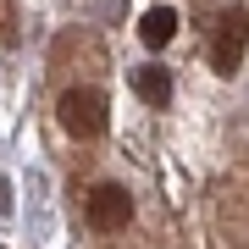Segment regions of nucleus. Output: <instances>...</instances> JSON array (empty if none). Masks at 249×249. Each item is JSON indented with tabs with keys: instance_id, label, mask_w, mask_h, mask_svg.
Segmentation results:
<instances>
[{
	"instance_id": "obj_1",
	"label": "nucleus",
	"mask_w": 249,
	"mask_h": 249,
	"mask_svg": "<svg viewBox=\"0 0 249 249\" xmlns=\"http://www.w3.org/2000/svg\"><path fill=\"white\" fill-rule=\"evenodd\" d=\"M55 116H61V127L72 139H100L106 133V122H111V106H106V94L89 89V83H78V89H67L61 100H55Z\"/></svg>"
},
{
	"instance_id": "obj_2",
	"label": "nucleus",
	"mask_w": 249,
	"mask_h": 249,
	"mask_svg": "<svg viewBox=\"0 0 249 249\" xmlns=\"http://www.w3.org/2000/svg\"><path fill=\"white\" fill-rule=\"evenodd\" d=\"M244 50H249V11L227 6L211 22V67H216V78H232L244 67Z\"/></svg>"
},
{
	"instance_id": "obj_3",
	"label": "nucleus",
	"mask_w": 249,
	"mask_h": 249,
	"mask_svg": "<svg viewBox=\"0 0 249 249\" xmlns=\"http://www.w3.org/2000/svg\"><path fill=\"white\" fill-rule=\"evenodd\" d=\"M83 216H89L94 232H122L133 222V194H127L122 183H94L89 199H83Z\"/></svg>"
},
{
	"instance_id": "obj_4",
	"label": "nucleus",
	"mask_w": 249,
	"mask_h": 249,
	"mask_svg": "<svg viewBox=\"0 0 249 249\" xmlns=\"http://www.w3.org/2000/svg\"><path fill=\"white\" fill-rule=\"evenodd\" d=\"M133 94L144 100V106H172V67H133Z\"/></svg>"
},
{
	"instance_id": "obj_5",
	"label": "nucleus",
	"mask_w": 249,
	"mask_h": 249,
	"mask_svg": "<svg viewBox=\"0 0 249 249\" xmlns=\"http://www.w3.org/2000/svg\"><path fill=\"white\" fill-rule=\"evenodd\" d=\"M172 34H178V11H172V6H150V11H144V22H139V39H144L150 50L172 45Z\"/></svg>"
},
{
	"instance_id": "obj_6",
	"label": "nucleus",
	"mask_w": 249,
	"mask_h": 249,
	"mask_svg": "<svg viewBox=\"0 0 249 249\" xmlns=\"http://www.w3.org/2000/svg\"><path fill=\"white\" fill-rule=\"evenodd\" d=\"M0 211H11V183L0 178Z\"/></svg>"
}]
</instances>
